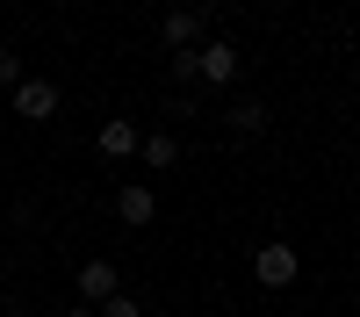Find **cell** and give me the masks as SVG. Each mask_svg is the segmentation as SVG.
I'll return each instance as SVG.
<instances>
[{
	"label": "cell",
	"instance_id": "cell-2",
	"mask_svg": "<svg viewBox=\"0 0 360 317\" xmlns=\"http://www.w3.org/2000/svg\"><path fill=\"white\" fill-rule=\"evenodd\" d=\"M195 72H202V86H231L238 79V44H224V37L195 44Z\"/></svg>",
	"mask_w": 360,
	"mask_h": 317
},
{
	"label": "cell",
	"instance_id": "cell-3",
	"mask_svg": "<svg viewBox=\"0 0 360 317\" xmlns=\"http://www.w3.org/2000/svg\"><path fill=\"white\" fill-rule=\"evenodd\" d=\"M15 115L22 123H51L58 115V86L51 79H15Z\"/></svg>",
	"mask_w": 360,
	"mask_h": 317
},
{
	"label": "cell",
	"instance_id": "cell-8",
	"mask_svg": "<svg viewBox=\"0 0 360 317\" xmlns=\"http://www.w3.org/2000/svg\"><path fill=\"white\" fill-rule=\"evenodd\" d=\"M224 130H231V137H259V130H266V101H231V108H224Z\"/></svg>",
	"mask_w": 360,
	"mask_h": 317
},
{
	"label": "cell",
	"instance_id": "cell-9",
	"mask_svg": "<svg viewBox=\"0 0 360 317\" xmlns=\"http://www.w3.org/2000/svg\"><path fill=\"white\" fill-rule=\"evenodd\" d=\"M137 159L152 166V173H166V166H180V137H166V130H152V137L137 144Z\"/></svg>",
	"mask_w": 360,
	"mask_h": 317
},
{
	"label": "cell",
	"instance_id": "cell-12",
	"mask_svg": "<svg viewBox=\"0 0 360 317\" xmlns=\"http://www.w3.org/2000/svg\"><path fill=\"white\" fill-rule=\"evenodd\" d=\"M0 79H22V51H0Z\"/></svg>",
	"mask_w": 360,
	"mask_h": 317
},
{
	"label": "cell",
	"instance_id": "cell-7",
	"mask_svg": "<svg viewBox=\"0 0 360 317\" xmlns=\"http://www.w3.org/2000/svg\"><path fill=\"white\" fill-rule=\"evenodd\" d=\"M159 37H166V51H195V37H202V15H195V8H173V15L159 22Z\"/></svg>",
	"mask_w": 360,
	"mask_h": 317
},
{
	"label": "cell",
	"instance_id": "cell-4",
	"mask_svg": "<svg viewBox=\"0 0 360 317\" xmlns=\"http://www.w3.org/2000/svg\"><path fill=\"white\" fill-rule=\"evenodd\" d=\"M115 216H123L130 231H144V224L159 216V195L144 188V181H130V188H115Z\"/></svg>",
	"mask_w": 360,
	"mask_h": 317
},
{
	"label": "cell",
	"instance_id": "cell-13",
	"mask_svg": "<svg viewBox=\"0 0 360 317\" xmlns=\"http://www.w3.org/2000/svg\"><path fill=\"white\" fill-rule=\"evenodd\" d=\"M65 317H101V310H94V303H79V310H65Z\"/></svg>",
	"mask_w": 360,
	"mask_h": 317
},
{
	"label": "cell",
	"instance_id": "cell-10",
	"mask_svg": "<svg viewBox=\"0 0 360 317\" xmlns=\"http://www.w3.org/2000/svg\"><path fill=\"white\" fill-rule=\"evenodd\" d=\"M94 310H101V317H144V303H137V296H123V288H115L108 303H94Z\"/></svg>",
	"mask_w": 360,
	"mask_h": 317
},
{
	"label": "cell",
	"instance_id": "cell-11",
	"mask_svg": "<svg viewBox=\"0 0 360 317\" xmlns=\"http://www.w3.org/2000/svg\"><path fill=\"white\" fill-rule=\"evenodd\" d=\"M166 72H173V79H188V86L202 79V72H195V51H166Z\"/></svg>",
	"mask_w": 360,
	"mask_h": 317
},
{
	"label": "cell",
	"instance_id": "cell-1",
	"mask_svg": "<svg viewBox=\"0 0 360 317\" xmlns=\"http://www.w3.org/2000/svg\"><path fill=\"white\" fill-rule=\"evenodd\" d=\"M252 274H259V288H295V274H303V259H295V245H259L252 252Z\"/></svg>",
	"mask_w": 360,
	"mask_h": 317
},
{
	"label": "cell",
	"instance_id": "cell-5",
	"mask_svg": "<svg viewBox=\"0 0 360 317\" xmlns=\"http://www.w3.org/2000/svg\"><path fill=\"white\" fill-rule=\"evenodd\" d=\"M137 144H144V130L130 115H108L101 123V159H137Z\"/></svg>",
	"mask_w": 360,
	"mask_h": 317
},
{
	"label": "cell",
	"instance_id": "cell-6",
	"mask_svg": "<svg viewBox=\"0 0 360 317\" xmlns=\"http://www.w3.org/2000/svg\"><path fill=\"white\" fill-rule=\"evenodd\" d=\"M115 288H123V281H115V259H86V267H79V296L86 303H108Z\"/></svg>",
	"mask_w": 360,
	"mask_h": 317
}]
</instances>
